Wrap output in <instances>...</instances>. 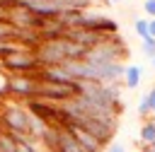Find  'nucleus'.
<instances>
[{
  "instance_id": "1",
  "label": "nucleus",
  "mask_w": 155,
  "mask_h": 152,
  "mask_svg": "<svg viewBox=\"0 0 155 152\" xmlns=\"http://www.w3.org/2000/svg\"><path fill=\"white\" fill-rule=\"evenodd\" d=\"M0 70H5L7 75H36L41 70L34 48H22L10 53L7 58L0 60Z\"/></svg>"
},
{
  "instance_id": "2",
  "label": "nucleus",
  "mask_w": 155,
  "mask_h": 152,
  "mask_svg": "<svg viewBox=\"0 0 155 152\" xmlns=\"http://www.w3.org/2000/svg\"><path fill=\"white\" fill-rule=\"evenodd\" d=\"M7 94L22 101H29L39 94V77L36 75H10L7 77Z\"/></svg>"
},
{
  "instance_id": "3",
  "label": "nucleus",
  "mask_w": 155,
  "mask_h": 152,
  "mask_svg": "<svg viewBox=\"0 0 155 152\" xmlns=\"http://www.w3.org/2000/svg\"><path fill=\"white\" fill-rule=\"evenodd\" d=\"M65 130L78 140V145H80L85 152H102V150H104V145H102L92 133H87L85 128H80L78 123H68V125H65Z\"/></svg>"
},
{
  "instance_id": "4",
  "label": "nucleus",
  "mask_w": 155,
  "mask_h": 152,
  "mask_svg": "<svg viewBox=\"0 0 155 152\" xmlns=\"http://www.w3.org/2000/svg\"><path fill=\"white\" fill-rule=\"evenodd\" d=\"M53 152H85L78 140L65 130V128H58V135H56V145H53Z\"/></svg>"
},
{
  "instance_id": "5",
  "label": "nucleus",
  "mask_w": 155,
  "mask_h": 152,
  "mask_svg": "<svg viewBox=\"0 0 155 152\" xmlns=\"http://www.w3.org/2000/svg\"><path fill=\"white\" fill-rule=\"evenodd\" d=\"M140 77H143V68L140 65H126V72H124V84L128 89H136L140 84Z\"/></svg>"
},
{
  "instance_id": "6",
  "label": "nucleus",
  "mask_w": 155,
  "mask_h": 152,
  "mask_svg": "<svg viewBox=\"0 0 155 152\" xmlns=\"http://www.w3.org/2000/svg\"><path fill=\"white\" fill-rule=\"evenodd\" d=\"M153 142H155V121L150 116L140 125V145H153Z\"/></svg>"
},
{
  "instance_id": "7",
  "label": "nucleus",
  "mask_w": 155,
  "mask_h": 152,
  "mask_svg": "<svg viewBox=\"0 0 155 152\" xmlns=\"http://www.w3.org/2000/svg\"><path fill=\"white\" fill-rule=\"evenodd\" d=\"M15 150H17V138L0 128V152H15Z\"/></svg>"
},
{
  "instance_id": "8",
  "label": "nucleus",
  "mask_w": 155,
  "mask_h": 152,
  "mask_svg": "<svg viewBox=\"0 0 155 152\" xmlns=\"http://www.w3.org/2000/svg\"><path fill=\"white\" fill-rule=\"evenodd\" d=\"M136 34L140 39H148L150 36V19H136Z\"/></svg>"
},
{
  "instance_id": "9",
  "label": "nucleus",
  "mask_w": 155,
  "mask_h": 152,
  "mask_svg": "<svg viewBox=\"0 0 155 152\" xmlns=\"http://www.w3.org/2000/svg\"><path fill=\"white\" fill-rule=\"evenodd\" d=\"M136 111H138V116H140L143 121L153 116V109H150V104H148V97H143V99L138 101V109H136Z\"/></svg>"
},
{
  "instance_id": "10",
  "label": "nucleus",
  "mask_w": 155,
  "mask_h": 152,
  "mask_svg": "<svg viewBox=\"0 0 155 152\" xmlns=\"http://www.w3.org/2000/svg\"><path fill=\"white\" fill-rule=\"evenodd\" d=\"M143 53L153 60L155 58V39L153 36H148V39H143Z\"/></svg>"
},
{
  "instance_id": "11",
  "label": "nucleus",
  "mask_w": 155,
  "mask_h": 152,
  "mask_svg": "<svg viewBox=\"0 0 155 152\" xmlns=\"http://www.w3.org/2000/svg\"><path fill=\"white\" fill-rule=\"evenodd\" d=\"M143 12L150 19H155V0H143Z\"/></svg>"
},
{
  "instance_id": "12",
  "label": "nucleus",
  "mask_w": 155,
  "mask_h": 152,
  "mask_svg": "<svg viewBox=\"0 0 155 152\" xmlns=\"http://www.w3.org/2000/svg\"><path fill=\"white\" fill-rule=\"evenodd\" d=\"M7 77H10V75H7L5 70H0V97L7 94Z\"/></svg>"
},
{
  "instance_id": "13",
  "label": "nucleus",
  "mask_w": 155,
  "mask_h": 152,
  "mask_svg": "<svg viewBox=\"0 0 155 152\" xmlns=\"http://www.w3.org/2000/svg\"><path fill=\"white\" fill-rule=\"evenodd\" d=\"M145 97H148V104H150V109H153V116H155V84L150 87V92H148Z\"/></svg>"
},
{
  "instance_id": "14",
  "label": "nucleus",
  "mask_w": 155,
  "mask_h": 152,
  "mask_svg": "<svg viewBox=\"0 0 155 152\" xmlns=\"http://www.w3.org/2000/svg\"><path fill=\"white\" fill-rule=\"evenodd\" d=\"M107 152H126V147H124V145H119V142H111V145L107 147Z\"/></svg>"
},
{
  "instance_id": "15",
  "label": "nucleus",
  "mask_w": 155,
  "mask_h": 152,
  "mask_svg": "<svg viewBox=\"0 0 155 152\" xmlns=\"http://www.w3.org/2000/svg\"><path fill=\"white\" fill-rule=\"evenodd\" d=\"M15 152H34V150H31L29 145H24V142H17V150H15Z\"/></svg>"
},
{
  "instance_id": "16",
  "label": "nucleus",
  "mask_w": 155,
  "mask_h": 152,
  "mask_svg": "<svg viewBox=\"0 0 155 152\" xmlns=\"http://www.w3.org/2000/svg\"><path fill=\"white\" fill-rule=\"evenodd\" d=\"M0 19H7V7L0 5Z\"/></svg>"
},
{
  "instance_id": "17",
  "label": "nucleus",
  "mask_w": 155,
  "mask_h": 152,
  "mask_svg": "<svg viewBox=\"0 0 155 152\" xmlns=\"http://www.w3.org/2000/svg\"><path fill=\"white\" fill-rule=\"evenodd\" d=\"M150 36L155 39V19H150Z\"/></svg>"
},
{
  "instance_id": "18",
  "label": "nucleus",
  "mask_w": 155,
  "mask_h": 152,
  "mask_svg": "<svg viewBox=\"0 0 155 152\" xmlns=\"http://www.w3.org/2000/svg\"><path fill=\"white\" fill-rule=\"evenodd\" d=\"M148 147H150V150H153V152H155V142H153V145H148Z\"/></svg>"
},
{
  "instance_id": "19",
  "label": "nucleus",
  "mask_w": 155,
  "mask_h": 152,
  "mask_svg": "<svg viewBox=\"0 0 155 152\" xmlns=\"http://www.w3.org/2000/svg\"><path fill=\"white\" fill-rule=\"evenodd\" d=\"M111 2H124V0H111Z\"/></svg>"
},
{
  "instance_id": "20",
  "label": "nucleus",
  "mask_w": 155,
  "mask_h": 152,
  "mask_svg": "<svg viewBox=\"0 0 155 152\" xmlns=\"http://www.w3.org/2000/svg\"><path fill=\"white\" fill-rule=\"evenodd\" d=\"M153 65H155V58H153Z\"/></svg>"
},
{
  "instance_id": "21",
  "label": "nucleus",
  "mask_w": 155,
  "mask_h": 152,
  "mask_svg": "<svg viewBox=\"0 0 155 152\" xmlns=\"http://www.w3.org/2000/svg\"><path fill=\"white\" fill-rule=\"evenodd\" d=\"M153 121H155V116H153Z\"/></svg>"
}]
</instances>
